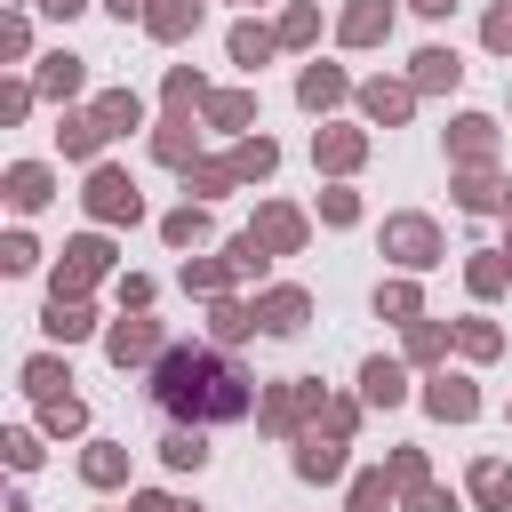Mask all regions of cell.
<instances>
[{"label":"cell","instance_id":"obj_15","mask_svg":"<svg viewBox=\"0 0 512 512\" xmlns=\"http://www.w3.org/2000/svg\"><path fill=\"white\" fill-rule=\"evenodd\" d=\"M472 496H480L488 512H504V504H512V464H472Z\"/></svg>","mask_w":512,"mask_h":512},{"label":"cell","instance_id":"obj_30","mask_svg":"<svg viewBox=\"0 0 512 512\" xmlns=\"http://www.w3.org/2000/svg\"><path fill=\"white\" fill-rule=\"evenodd\" d=\"M184 128H192V120H184V112H176V120H168V128H160V160H192V136H184Z\"/></svg>","mask_w":512,"mask_h":512},{"label":"cell","instance_id":"obj_48","mask_svg":"<svg viewBox=\"0 0 512 512\" xmlns=\"http://www.w3.org/2000/svg\"><path fill=\"white\" fill-rule=\"evenodd\" d=\"M112 8H120V16H136V8H144V0H112Z\"/></svg>","mask_w":512,"mask_h":512},{"label":"cell","instance_id":"obj_14","mask_svg":"<svg viewBox=\"0 0 512 512\" xmlns=\"http://www.w3.org/2000/svg\"><path fill=\"white\" fill-rule=\"evenodd\" d=\"M360 112H368V120H400V112H408V88H400V80H368V88H360Z\"/></svg>","mask_w":512,"mask_h":512},{"label":"cell","instance_id":"obj_40","mask_svg":"<svg viewBox=\"0 0 512 512\" xmlns=\"http://www.w3.org/2000/svg\"><path fill=\"white\" fill-rule=\"evenodd\" d=\"M312 24H320L312 8H288V24H280V40H312Z\"/></svg>","mask_w":512,"mask_h":512},{"label":"cell","instance_id":"obj_20","mask_svg":"<svg viewBox=\"0 0 512 512\" xmlns=\"http://www.w3.org/2000/svg\"><path fill=\"white\" fill-rule=\"evenodd\" d=\"M296 96H304V104H312V112H320V104H336V96H344V72H328V64H312V72H304V88H296Z\"/></svg>","mask_w":512,"mask_h":512},{"label":"cell","instance_id":"obj_16","mask_svg":"<svg viewBox=\"0 0 512 512\" xmlns=\"http://www.w3.org/2000/svg\"><path fill=\"white\" fill-rule=\"evenodd\" d=\"M456 80H464V64H456L448 48H424V56H416V88H456Z\"/></svg>","mask_w":512,"mask_h":512},{"label":"cell","instance_id":"obj_21","mask_svg":"<svg viewBox=\"0 0 512 512\" xmlns=\"http://www.w3.org/2000/svg\"><path fill=\"white\" fill-rule=\"evenodd\" d=\"M496 152V128L488 120H456V160H488Z\"/></svg>","mask_w":512,"mask_h":512},{"label":"cell","instance_id":"obj_28","mask_svg":"<svg viewBox=\"0 0 512 512\" xmlns=\"http://www.w3.org/2000/svg\"><path fill=\"white\" fill-rule=\"evenodd\" d=\"M40 88H48V96H72V88H80V64H72V56H48Z\"/></svg>","mask_w":512,"mask_h":512},{"label":"cell","instance_id":"obj_1","mask_svg":"<svg viewBox=\"0 0 512 512\" xmlns=\"http://www.w3.org/2000/svg\"><path fill=\"white\" fill-rule=\"evenodd\" d=\"M160 408H176V416H248L256 408V392H248V376L232 368V360H216V352H160Z\"/></svg>","mask_w":512,"mask_h":512},{"label":"cell","instance_id":"obj_46","mask_svg":"<svg viewBox=\"0 0 512 512\" xmlns=\"http://www.w3.org/2000/svg\"><path fill=\"white\" fill-rule=\"evenodd\" d=\"M408 8H424V16H448V8H456V0H408Z\"/></svg>","mask_w":512,"mask_h":512},{"label":"cell","instance_id":"obj_35","mask_svg":"<svg viewBox=\"0 0 512 512\" xmlns=\"http://www.w3.org/2000/svg\"><path fill=\"white\" fill-rule=\"evenodd\" d=\"M24 384H32L40 400H56V384H64V368H56V360H32V368H24Z\"/></svg>","mask_w":512,"mask_h":512},{"label":"cell","instance_id":"obj_2","mask_svg":"<svg viewBox=\"0 0 512 512\" xmlns=\"http://www.w3.org/2000/svg\"><path fill=\"white\" fill-rule=\"evenodd\" d=\"M384 256H400V264H432V256H440V232H432L424 216H392V224H384Z\"/></svg>","mask_w":512,"mask_h":512},{"label":"cell","instance_id":"obj_10","mask_svg":"<svg viewBox=\"0 0 512 512\" xmlns=\"http://www.w3.org/2000/svg\"><path fill=\"white\" fill-rule=\"evenodd\" d=\"M424 408H432V416H456V424H464V416L480 408V392H472L464 376H432V392H424Z\"/></svg>","mask_w":512,"mask_h":512},{"label":"cell","instance_id":"obj_33","mask_svg":"<svg viewBox=\"0 0 512 512\" xmlns=\"http://www.w3.org/2000/svg\"><path fill=\"white\" fill-rule=\"evenodd\" d=\"M504 272H512V256H480V264H472V288H480V296H496V288H504Z\"/></svg>","mask_w":512,"mask_h":512},{"label":"cell","instance_id":"obj_3","mask_svg":"<svg viewBox=\"0 0 512 512\" xmlns=\"http://www.w3.org/2000/svg\"><path fill=\"white\" fill-rule=\"evenodd\" d=\"M88 208H96L104 224H120V216H136L144 200H136V184H128L120 168H96V176H88Z\"/></svg>","mask_w":512,"mask_h":512},{"label":"cell","instance_id":"obj_42","mask_svg":"<svg viewBox=\"0 0 512 512\" xmlns=\"http://www.w3.org/2000/svg\"><path fill=\"white\" fill-rule=\"evenodd\" d=\"M464 352H496V328L488 320H464Z\"/></svg>","mask_w":512,"mask_h":512},{"label":"cell","instance_id":"obj_47","mask_svg":"<svg viewBox=\"0 0 512 512\" xmlns=\"http://www.w3.org/2000/svg\"><path fill=\"white\" fill-rule=\"evenodd\" d=\"M40 8H48V16H72V8H80V0H40Z\"/></svg>","mask_w":512,"mask_h":512},{"label":"cell","instance_id":"obj_22","mask_svg":"<svg viewBox=\"0 0 512 512\" xmlns=\"http://www.w3.org/2000/svg\"><path fill=\"white\" fill-rule=\"evenodd\" d=\"M80 472H88V480H96V488H112V480H120V472H128V456H120V448H104V440H96V448H88V456H80Z\"/></svg>","mask_w":512,"mask_h":512},{"label":"cell","instance_id":"obj_7","mask_svg":"<svg viewBox=\"0 0 512 512\" xmlns=\"http://www.w3.org/2000/svg\"><path fill=\"white\" fill-rule=\"evenodd\" d=\"M304 312H312V304H304V288H272V296L256 304V320H264L272 336H296V328H304Z\"/></svg>","mask_w":512,"mask_h":512},{"label":"cell","instance_id":"obj_18","mask_svg":"<svg viewBox=\"0 0 512 512\" xmlns=\"http://www.w3.org/2000/svg\"><path fill=\"white\" fill-rule=\"evenodd\" d=\"M264 56H272V32H264V24H232V64H248V72H256Z\"/></svg>","mask_w":512,"mask_h":512},{"label":"cell","instance_id":"obj_26","mask_svg":"<svg viewBox=\"0 0 512 512\" xmlns=\"http://www.w3.org/2000/svg\"><path fill=\"white\" fill-rule=\"evenodd\" d=\"M8 200H16V208H40V200H48V168H16V176H8Z\"/></svg>","mask_w":512,"mask_h":512},{"label":"cell","instance_id":"obj_4","mask_svg":"<svg viewBox=\"0 0 512 512\" xmlns=\"http://www.w3.org/2000/svg\"><path fill=\"white\" fill-rule=\"evenodd\" d=\"M104 264H112V248H104V240H72V248H64V272H56V296H80Z\"/></svg>","mask_w":512,"mask_h":512},{"label":"cell","instance_id":"obj_23","mask_svg":"<svg viewBox=\"0 0 512 512\" xmlns=\"http://www.w3.org/2000/svg\"><path fill=\"white\" fill-rule=\"evenodd\" d=\"M352 512H392V480L384 472H360L352 480Z\"/></svg>","mask_w":512,"mask_h":512},{"label":"cell","instance_id":"obj_5","mask_svg":"<svg viewBox=\"0 0 512 512\" xmlns=\"http://www.w3.org/2000/svg\"><path fill=\"white\" fill-rule=\"evenodd\" d=\"M296 472L304 480H336L344 472V432H304L296 440Z\"/></svg>","mask_w":512,"mask_h":512},{"label":"cell","instance_id":"obj_12","mask_svg":"<svg viewBox=\"0 0 512 512\" xmlns=\"http://www.w3.org/2000/svg\"><path fill=\"white\" fill-rule=\"evenodd\" d=\"M384 24H392V8H384V0H352V8H344V40H352V48L384 40Z\"/></svg>","mask_w":512,"mask_h":512},{"label":"cell","instance_id":"obj_38","mask_svg":"<svg viewBox=\"0 0 512 512\" xmlns=\"http://www.w3.org/2000/svg\"><path fill=\"white\" fill-rule=\"evenodd\" d=\"M440 344H448V336H440V328H432V320H416V328H408V352H416V360H432V352H440Z\"/></svg>","mask_w":512,"mask_h":512},{"label":"cell","instance_id":"obj_37","mask_svg":"<svg viewBox=\"0 0 512 512\" xmlns=\"http://www.w3.org/2000/svg\"><path fill=\"white\" fill-rule=\"evenodd\" d=\"M376 312H392V320H416V288H384V296H376Z\"/></svg>","mask_w":512,"mask_h":512},{"label":"cell","instance_id":"obj_32","mask_svg":"<svg viewBox=\"0 0 512 512\" xmlns=\"http://www.w3.org/2000/svg\"><path fill=\"white\" fill-rule=\"evenodd\" d=\"M200 232H208V216H200V208H176V216H168V240H176V248H192Z\"/></svg>","mask_w":512,"mask_h":512},{"label":"cell","instance_id":"obj_24","mask_svg":"<svg viewBox=\"0 0 512 512\" xmlns=\"http://www.w3.org/2000/svg\"><path fill=\"white\" fill-rule=\"evenodd\" d=\"M320 160H328V168H352V160H360V128H328V136H320Z\"/></svg>","mask_w":512,"mask_h":512},{"label":"cell","instance_id":"obj_36","mask_svg":"<svg viewBox=\"0 0 512 512\" xmlns=\"http://www.w3.org/2000/svg\"><path fill=\"white\" fill-rule=\"evenodd\" d=\"M48 432H80V400H72V392L48 400Z\"/></svg>","mask_w":512,"mask_h":512},{"label":"cell","instance_id":"obj_17","mask_svg":"<svg viewBox=\"0 0 512 512\" xmlns=\"http://www.w3.org/2000/svg\"><path fill=\"white\" fill-rule=\"evenodd\" d=\"M48 336H64V344L88 336V304L80 296H48Z\"/></svg>","mask_w":512,"mask_h":512},{"label":"cell","instance_id":"obj_34","mask_svg":"<svg viewBox=\"0 0 512 512\" xmlns=\"http://www.w3.org/2000/svg\"><path fill=\"white\" fill-rule=\"evenodd\" d=\"M248 328H256V312H240V304H216V336H224V344H232V336H248Z\"/></svg>","mask_w":512,"mask_h":512},{"label":"cell","instance_id":"obj_13","mask_svg":"<svg viewBox=\"0 0 512 512\" xmlns=\"http://www.w3.org/2000/svg\"><path fill=\"white\" fill-rule=\"evenodd\" d=\"M144 24H152L160 40H184V32L200 24V0H152V8H144Z\"/></svg>","mask_w":512,"mask_h":512},{"label":"cell","instance_id":"obj_27","mask_svg":"<svg viewBox=\"0 0 512 512\" xmlns=\"http://www.w3.org/2000/svg\"><path fill=\"white\" fill-rule=\"evenodd\" d=\"M96 120H104L112 136H128V128H136V96H96Z\"/></svg>","mask_w":512,"mask_h":512},{"label":"cell","instance_id":"obj_8","mask_svg":"<svg viewBox=\"0 0 512 512\" xmlns=\"http://www.w3.org/2000/svg\"><path fill=\"white\" fill-rule=\"evenodd\" d=\"M256 240H264L272 256H288V248H304V216H296V208H264V216H256Z\"/></svg>","mask_w":512,"mask_h":512},{"label":"cell","instance_id":"obj_11","mask_svg":"<svg viewBox=\"0 0 512 512\" xmlns=\"http://www.w3.org/2000/svg\"><path fill=\"white\" fill-rule=\"evenodd\" d=\"M360 392H368L376 408H400V400H408V376H400L392 360H368V368H360Z\"/></svg>","mask_w":512,"mask_h":512},{"label":"cell","instance_id":"obj_41","mask_svg":"<svg viewBox=\"0 0 512 512\" xmlns=\"http://www.w3.org/2000/svg\"><path fill=\"white\" fill-rule=\"evenodd\" d=\"M320 208H328V224H352V216H360V200H352V192H328Z\"/></svg>","mask_w":512,"mask_h":512},{"label":"cell","instance_id":"obj_9","mask_svg":"<svg viewBox=\"0 0 512 512\" xmlns=\"http://www.w3.org/2000/svg\"><path fill=\"white\" fill-rule=\"evenodd\" d=\"M112 360L128 368V360H160V328L152 320H120L112 328Z\"/></svg>","mask_w":512,"mask_h":512},{"label":"cell","instance_id":"obj_43","mask_svg":"<svg viewBox=\"0 0 512 512\" xmlns=\"http://www.w3.org/2000/svg\"><path fill=\"white\" fill-rule=\"evenodd\" d=\"M408 512H456V504H448L440 488H408Z\"/></svg>","mask_w":512,"mask_h":512},{"label":"cell","instance_id":"obj_29","mask_svg":"<svg viewBox=\"0 0 512 512\" xmlns=\"http://www.w3.org/2000/svg\"><path fill=\"white\" fill-rule=\"evenodd\" d=\"M248 112H256V104H248V96H208V120H216V128H240V120H248Z\"/></svg>","mask_w":512,"mask_h":512},{"label":"cell","instance_id":"obj_25","mask_svg":"<svg viewBox=\"0 0 512 512\" xmlns=\"http://www.w3.org/2000/svg\"><path fill=\"white\" fill-rule=\"evenodd\" d=\"M272 160H280V152H272L264 136H248V144L232 152V176H272Z\"/></svg>","mask_w":512,"mask_h":512},{"label":"cell","instance_id":"obj_39","mask_svg":"<svg viewBox=\"0 0 512 512\" xmlns=\"http://www.w3.org/2000/svg\"><path fill=\"white\" fill-rule=\"evenodd\" d=\"M392 480H400V488H424V456L400 448V456H392Z\"/></svg>","mask_w":512,"mask_h":512},{"label":"cell","instance_id":"obj_19","mask_svg":"<svg viewBox=\"0 0 512 512\" xmlns=\"http://www.w3.org/2000/svg\"><path fill=\"white\" fill-rule=\"evenodd\" d=\"M160 456H168L176 472H200V464H208V440H200V432H168V440H160Z\"/></svg>","mask_w":512,"mask_h":512},{"label":"cell","instance_id":"obj_6","mask_svg":"<svg viewBox=\"0 0 512 512\" xmlns=\"http://www.w3.org/2000/svg\"><path fill=\"white\" fill-rule=\"evenodd\" d=\"M320 408V384H280V392H264V424L272 432H288L296 416H312Z\"/></svg>","mask_w":512,"mask_h":512},{"label":"cell","instance_id":"obj_45","mask_svg":"<svg viewBox=\"0 0 512 512\" xmlns=\"http://www.w3.org/2000/svg\"><path fill=\"white\" fill-rule=\"evenodd\" d=\"M136 512H184V504H176V496H144Z\"/></svg>","mask_w":512,"mask_h":512},{"label":"cell","instance_id":"obj_44","mask_svg":"<svg viewBox=\"0 0 512 512\" xmlns=\"http://www.w3.org/2000/svg\"><path fill=\"white\" fill-rule=\"evenodd\" d=\"M488 48H512V8H496V16H488Z\"/></svg>","mask_w":512,"mask_h":512},{"label":"cell","instance_id":"obj_31","mask_svg":"<svg viewBox=\"0 0 512 512\" xmlns=\"http://www.w3.org/2000/svg\"><path fill=\"white\" fill-rule=\"evenodd\" d=\"M456 200H464V208H496L504 192H496V176H464V184H456Z\"/></svg>","mask_w":512,"mask_h":512}]
</instances>
